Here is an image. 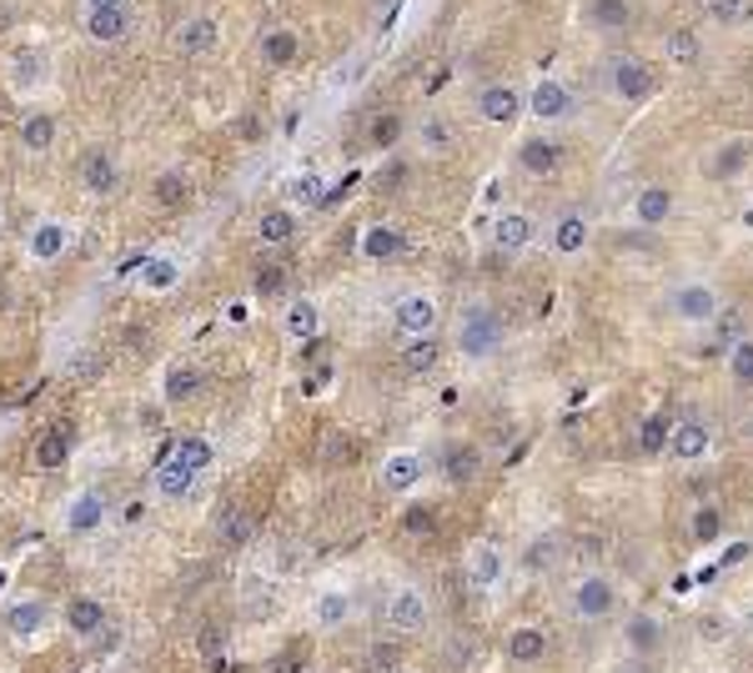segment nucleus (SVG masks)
Listing matches in <instances>:
<instances>
[{"label": "nucleus", "instance_id": "f257e3e1", "mask_svg": "<svg viewBox=\"0 0 753 673\" xmlns=\"http://www.w3.org/2000/svg\"><path fill=\"white\" fill-rule=\"evenodd\" d=\"M503 312L487 302V296H468L458 307V317H452V347H458V357H468V362H487V357L503 352Z\"/></svg>", "mask_w": 753, "mask_h": 673}, {"label": "nucleus", "instance_id": "f03ea898", "mask_svg": "<svg viewBox=\"0 0 753 673\" xmlns=\"http://www.w3.org/2000/svg\"><path fill=\"white\" fill-rule=\"evenodd\" d=\"M603 86H608V96H618L623 106H643V101H653V91H659V71H653V60L633 56V51H618V56H608V66H603Z\"/></svg>", "mask_w": 753, "mask_h": 673}, {"label": "nucleus", "instance_id": "7ed1b4c3", "mask_svg": "<svg viewBox=\"0 0 753 673\" xmlns=\"http://www.w3.org/2000/svg\"><path fill=\"white\" fill-rule=\"evenodd\" d=\"M723 312V292H718L708 277H683L668 287V317L683 327H708Z\"/></svg>", "mask_w": 753, "mask_h": 673}, {"label": "nucleus", "instance_id": "20e7f679", "mask_svg": "<svg viewBox=\"0 0 753 673\" xmlns=\"http://www.w3.org/2000/svg\"><path fill=\"white\" fill-rule=\"evenodd\" d=\"M427 624H432L427 593L417 588V583H392L387 598H382V628H387L392 638H413V633H423Z\"/></svg>", "mask_w": 753, "mask_h": 673}, {"label": "nucleus", "instance_id": "39448f33", "mask_svg": "<svg viewBox=\"0 0 753 673\" xmlns=\"http://www.w3.org/2000/svg\"><path fill=\"white\" fill-rule=\"evenodd\" d=\"M567 608H573L577 624H603V618L618 614V588H612L608 573L588 568V573H577L573 588H567Z\"/></svg>", "mask_w": 753, "mask_h": 673}, {"label": "nucleus", "instance_id": "423d86ee", "mask_svg": "<svg viewBox=\"0 0 753 673\" xmlns=\"http://www.w3.org/2000/svg\"><path fill=\"white\" fill-rule=\"evenodd\" d=\"M487 242H493V251H503V257H522V251H532V242H538V216H532L528 206H503V212H493V222H487Z\"/></svg>", "mask_w": 753, "mask_h": 673}, {"label": "nucleus", "instance_id": "0eeeda50", "mask_svg": "<svg viewBox=\"0 0 753 673\" xmlns=\"http://www.w3.org/2000/svg\"><path fill=\"white\" fill-rule=\"evenodd\" d=\"M427 478V462L417 448H397L382 458V468H376V483H382V493L387 497H413L417 487H423Z\"/></svg>", "mask_w": 753, "mask_h": 673}, {"label": "nucleus", "instance_id": "6e6552de", "mask_svg": "<svg viewBox=\"0 0 753 673\" xmlns=\"http://www.w3.org/2000/svg\"><path fill=\"white\" fill-rule=\"evenodd\" d=\"M50 624V603L41 598V593H21V598H11L5 608H0V628L11 638H21V643H31V638H41Z\"/></svg>", "mask_w": 753, "mask_h": 673}, {"label": "nucleus", "instance_id": "1a4fd4ad", "mask_svg": "<svg viewBox=\"0 0 753 673\" xmlns=\"http://www.w3.org/2000/svg\"><path fill=\"white\" fill-rule=\"evenodd\" d=\"M437 322H442V312H437V296H427V292H402L397 302H392V327H397V337H432Z\"/></svg>", "mask_w": 753, "mask_h": 673}, {"label": "nucleus", "instance_id": "9d476101", "mask_svg": "<svg viewBox=\"0 0 753 673\" xmlns=\"http://www.w3.org/2000/svg\"><path fill=\"white\" fill-rule=\"evenodd\" d=\"M573 111H577V96H573V86L558 81V76H542L528 91V116L542 121V126H558V121H567Z\"/></svg>", "mask_w": 753, "mask_h": 673}, {"label": "nucleus", "instance_id": "9b49d317", "mask_svg": "<svg viewBox=\"0 0 753 673\" xmlns=\"http://www.w3.org/2000/svg\"><path fill=\"white\" fill-rule=\"evenodd\" d=\"M407 232L402 226H392V222H372L362 232V242H357V251H362V261H372V267H387V261H402L407 257Z\"/></svg>", "mask_w": 753, "mask_h": 673}, {"label": "nucleus", "instance_id": "f8f14e48", "mask_svg": "<svg viewBox=\"0 0 753 673\" xmlns=\"http://www.w3.org/2000/svg\"><path fill=\"white\" fill-rule=\"evenodd\" d=\"M633 21H638L633 0H583V25L593 36H623V31H633Z\"/></svg>", "mask_w": 753, "mask_h": 673}, {"label": "nucleus", "instance_id": "ddd939ff", "mask_svg": "<svg viewBox=\"0 0 753 673\" xmlns=\"http://www.w3.org/2000/svg\"><path fill=\"white\" fill-rule=\"evenodd\" d=\"M522 106H528V96L507 81H493L477 91V116H483L487 126H513V121L522 116Z\"/></svg>", "mask_w": 753, "mask_h": 673}, {"label": "nucleus", "instance_id": "4468645a", "mask_svg": "<svg viewBox=\"0 0 753 673\" xmlns=\"http://www.w3.org/2000/svg\"><path fill=\"white\" fill-rule=\"evenodd\" d=\"M171 46H177V56H212V51L222 46V21H216V15H206V11L187 15V21L177 25Z\"/></svg>", "mask_w": 753, "mask_h": 673}, {"label": "nucleus", "instance_id": "2eb2a0df", "mask_svg": "<svg viewBox=\"0 0 753 673\" xmlns=\"http://www.w3.org/2000/svg\"><path fill=\"white\" fill-rule=\"evenodd\" d=\"M81 25L95 46H121L131 36L136 15H131V5H95V11H81Z\"/></svg>", "mask_w": 753, "mask_h": 673}, {"label": "nucleus", "instance_id": "dca6fc26", "mask_svg": "<svg viewBox=\"0 0 753 673\" xmlns=\"http://www.w3.org/2000/svg\"><path fill=\"white\" fill-rule=\"evenodd\" d=\"M673 216H678V197H673L663 181H648V187H638V197H633V222L643 226V232H659V226H668Z\"/></svg>", "mask_w": 753, "mask_h": 673}, {"label": "nucleus", "instance_id": "f3484780", "mask_svg": "<svg viewBox=\"0 0 753 673\" xmlns=\"http://www.w3.org/2000/svg\"><path fill=\"white\" fill-rule=\"evenodd\" d=\"M60 624L71 628V638H81V643H95V638H106L111 614H106V603H101V598L81 593V598L66 603V614H60Z\"/></svg>", "mask_w": 753, "mask_h": 673}, {"label": "nucleus", "instance_id": "a211bd4d", "mask_svg": "<svg viewBox=\"0 0 753 673\" xmlns=\"http://www.w3.org/2000/svg\"><path fill=\"white\" fill-rule=\"evenodd\" d=\"M708 448H713V433H708L698 417H683V423L668 427V442H663V452H668L673 462H704Z\"/></svg>", "mask_w": 753, "mask_h": 673}, {"label": "nucleus", "instance_id": "6ab92c4d", "mask_svg": "<svg viewBox=\"0 0 753 673\" xmlns=\"http://www.w3.org/2000/svg\"><path fill=\"white\" fill-rule=\"evenodd\" d=\"M191 487H196V473H191L187 462L177 458V442H171V448H161V458H156V468H151V493L177 503V497H187Z\"/></svg>", "mask_w": 753, "mask_h": 673}, {"label": "nucleus", "instance_id": "aec40b11", "mask_svg": "<svg viewBox=\"0 0 753 673\" xmlns=\"http://www.w3.org/2000/svg\"><path fill=\"white\" fill-rule=\"evenodd\" d=\"M352 618H357V598L347 588H322L312 598V628L317 633H341Z\"/></svg>", "mask_w": 753, "mask_h": 673}, {"label": "nucleus", "instance_id": "412c9836", "mask_svg": "<svg viewBox=\"0 0 753 673\" xmlns=\"http://www.w3.org/2000/svg\"><path fill=\"white\" fill-rule=\"evenodd\" d=\"M749 171V142L743 136H723L718 146L704 152V177L708 181H733Z\"/></svg>", "mask_w": 753, "mask_h": 673}, {"label": "nucleus", "instance_id": "4be33fe9", "mask_svg": "<svg viewBox=\"0 0 753 673\" xmlns=\"http://www.w3.org/2000/svg\"><path fill=\"white\" fill-rule=\"evenodd\" d=\"M76 177H81V187L91 191V197H111V191L121 187V161L111 152H101V146H91V152L76 161Z\"/></svg>", "mask_w": 753, "mask_h": 673}, {"label": "nucleus", "instance_id": "5701e85b", "mask_svg": "<svg viewBox=\"0 0 753 673\" xmlns=\"http://www.w3.org/2000/svg\"><path fill=\"white\" fill-rule=\"evenodd\" d=\"M503 573H507V558L497 543H472L468 548V583L477 593H497L503 588Z\"/></svg>", "mask_w": 753, "mask_h": 673}, {"label": "nucleus", "instance_id": "b1692460", "mask_svg": "<svg viewBox=\"0 0 753 673\" xmlns=\"http://www.w3.org/2000/svg\"><path fill=\"white\" fill-rule=\"evenodd\" d=\"M563 142L558 136H522L518 146V171L522 177H553L558 166H563Z\"/></svg>", "mask_w": 753, "mask_h": 673}, {"label": "nucleus", "instance_id": "393cba45", "mask_svg": "<svg viewBox=\"0 0 753 673\" xmlns=\"http://www.w3.org/2000/svg\"><path fill=\"white\" fill-rule=\"evenodd\" d=\"M282 337L286 343H312V337H322V307L312 302V296H292L282 307Z\"/></svg>", "mask_w": 753, "mask_h": 673}, {"label": "nucleus", "instance_id": "a878e982", "mask_svg": "<svg viewBox=\"0 0 753 673\" xmlns=\"http://www.w3.org/2000/svg\"><path fill=\"white\" fill-rule=\"evenodd\" d=\"M106 528V497L101 493H76L66 503V532L71 538H91V532Z\"/></svg>", "mask_w": 753, "mask_h": 673}, {"label": "nucleus", "instance_id": "bb28decb", "mask_svg": "<svg viewBox=\"0 0 753 673\" xmlns=\"http://www.w3.org/2000/svg\"><path fill=\"white\" fill-rule=\"evenodd\" d=\"M588 216L583 212H558L553 216V232H548V242H553L558 257H583L588 251Z\"/></svg>", "mask_w": 753, "mask_h": 673}, {"label": "nucleus", "instance_id": "cd10ccee", "mask_svg": "<svg viewBox=\"0 0 753 673\" xmlns=\"http://www.w3.org/2000/svg\"><path fill=\"white\" fill-rule=\"evenodd\" d=\"M296 232H302V216H296L292 206H267V212L257 216L261 247H286V242H296Z\"/></svg>", "mask_w": 753, "mask_h": 673}, {"label": "nucleus", "instance_id": "c85d7f7f", "mask_svg": "<svg viewBox=\"0 0 753 673\" xmlns=\"http://www.w3.org/2000/svg\"><path fill=\"white\" fill-rule=\"evenodd\" d=\"M257 51L271 71H286V66H296V56H302V36H296L292 25H271Z\"/></svg>", "mask_w": 753, "mask_h": 673}, {"label": "nucleus", "instance_id": "c756f323", "mask_svg": "<svg viewBox=\"0 0 753 673\" xmlns=\"http://www.w3.org/2000/svg\"><path fill=\"white\" fill-rule=\"evenodd\" d=\"M201 388H206V372H201V367H191V362H181V367H171V372H166L161 397H166V407H187L191 397H201Z\"/></svg>", "mask_w": 753, "mask_h": 673}, {"label": "nucleus", "instance_id": "7c9ffc66", "mask_svg": "<svg viewBox=\"0 0 753 673\" xmlns=\"http://www.w3.org/2000/svg\"><path fill=\"white\" fill-rule=\"evenodd\" d=\"M442 362V337H402V372H413V378H427L432 367Z\"/></svg>", "mask_w": 753, "mask_h": 673}, {"label": "nucleus", "instance_id": "2f4dec72", "mask_svg": "<svg viewBox=\"0 0 753 673\" xmlns=\"http://www.w3.org/2000/svg\"><path fill=\"white\" fill-rule=\"evenodd\" d=\"M50 146H56V116H50V111H25L21 116V152L46 156Z\"/></svg>", "mask_w": 753, "mask_h": 673}, {"label": "nucleus", "instance_id": "473e14b6", "mask_svg": "<svg viewBox=\"0 0 753 673\" xmlns=\"http://www.w3.org/2000/svg\"><path fill=\"white\" fill-rule=\"evenodd\" d=\"M71 462V427H46L36 437V468L41 473H56Z\"/></svg>", "mask_w": 753, "mask_h": 673}, {"label": "nucleus", "instance_id": "72a5a7b5", "mask_svg": "<svg viewBox=\"0 0 753 673\" xmlns=\"http://www.w3.org/2000/svg\"><path fill=\"white\" fill-rule=\"evenodd\" d=\"M623 643L638 653V659H653V653L663 649V624L653 614H638L623 624Z\"/></svg>", "mask_w": 753, "mask_h": 673}, {"label": "nucleus", "instance_id": "f704fd0d", "mask_svg": "<svg viewBox=\"0 0 753 673\" xmlns=\"http://www.w3.org/2000/svg\"><path fill=\"white\" fill-rule=\"evenodd\" d=\"M181 282V261L171 251H146L142 261V287L146 292H171Z\"/></svg>", "mask_w": 753, "mask_h": 673}, {"label": "nucleus", "instance_id": "c9c22d12", "mask_svg": "<svg viewBox=\"0 0 753 673\" xmlns=\"http://www.w3.org/2000/svg\"><path fill=\"white\" fill-rule=\"evenodd\" d=\"M507 659L513 663H542L548 659V633L532 628V624L513 628V633H507Z\"/></svg>", "mask_w": 753, "mask_h": 673}, {"label": "nucleus", "instance_id": "e433bc0d", "mask_svg": "<svg viewBox=\"0 0 753 673\" xmlns=\"http://www.w3.org/2000/svg\"><path fill=\"white\" fill-rule=\"evenodd\" d=\"M413 136H417V152H423V156H448L452 152V121L437 116V111L417 121Z\"/></svg>", "mask_w": 753, "mask_h": 673}, {"label": "nucleus", "instance_id": "4c0bfd02", "mask_svg": "<svg viewBox=\"0 0 753 673\" xmlns=\"http://www.w3.org/2000/svg\"><path fill=\"white\" fill-rule=\"evenodd\" d=\"M723 372L739 392L753 388V337H733L729 343V357H723Z\"/></svg>", "mask_w": 753, "mask_h": 673}, {"label": "nucleus", "instance_id": "58836bf2", "mask_svg": "<svg viewBox=\"0 0 753 673\" xmlns=\"http://www.w3.org/2000/svg\"><path fill=\"white\" fill-rule=\"evenodd\" d=\"M66 247H71V237H66V226L60 222H41L36 232H31V257L36 261H60Z\"/></svg>", "mask_w": 753, "mask_h": 673}, {"label": "nucleus", "instance_id": "ea45409f", "mask_svg": "<svg viewBox=\"0 0 753 673\" xmlns=\"http://www.w3.org/2000/svg\"><path fill=\"white\" fill-rule=\"evenodd\" d=\"M177 458L181 462H187V468H191V473H206V468H212V462H216V448H212V442H206V437H196V433H191V437H177Z\"/></svg>", "mask_w": 753, "mask_h": 673}, {"label": "nucleus", "instance_id": "a19ab883", "mask_svg": "<svg viewBox=\"0 0 753 673\" xmlns=\"http://www.w3.org/2000/svg\"><path fill=\"white\" fill-rule=\"evenodd\" d=\"M282 292H286V267H282V261H261L257 272H251V296H267V302H277Z\"/></svg>", "mask_w": 753, "mask_h": 673}, {"label": "nucleus", "instance_id": "79ce46f5", "mask_svg": "<svg viewBox=\"0 0 753 673\" xmlns=\"http://www.w3.org/2000/svg\"><path fill=\"white\" fill-rule=\"evenodd\" d=\"M698 56H704V46H698V31H668V60H678V66H698Z\"/></svg>", "mask_w": 753, "mask_h": 673}, {"label": "nucleus", "instance_id": "37998d69", "mask_svg": "<svg viewBox=\"0 0 753 673\" xmlns=\"http://www.w3.org/2000/svg\"><path fill=\"white\" fill-rule=\"evenodd\" d=\"M322 201H327V181H322L317 171H302L292 187V212L296 206H322Z\"/></svg>", "mask_w": 753, "mask_h": 673}, {"label": "nucleus", "instance_id": "c03bdc74", "mask_svg": "<svg viewBox=\"0 0 753 673\" xmlns=\"http://www.w3.org/2000/svg\"><path fill=\"white\" fill-rule=\"evenodd\" d=\"M15 86H21V91H31V86L41 81V76H46V51H15Z\"/></svg>", "mask_w": 753, "mask_h": 673}, {"label": "nucleus", "instance_id": "a18cd8bd", "mask_svg": "<svg viewBox=\"0 0 753 673\" xmlns=\"http://www.w3.org/2000/svg\"><path fill=\"white\" fill-rule=\"evenodd\" d=\"M704 15L713 25H739L749 21V0H704Z\"/></svg>", "mask_w": 753, "mask_h": 673}, {"label": "nucleus", "instance_id": "49530a36", "mask_svg": "<svg viewBox=\"0 0 753 673\" xmlns=\"http://www.w3.org/2000/svg\"><path fill=\"white\" fill-rule=\"evenodd\" d=\"M694 538L698 543H718V538H723V513H718L713 503H704V508L694 513Z\"/></svg>", "mask_w": 753, "mask_h": 673}, {"label": "nucleus", "instance_id": "de8ad7c7", "mask_svg": "<svg viewBox=\"0 0 753 673\" xmlns=\"http://www.w3.org/2000/svg\"><path fill=\"white\" fill-rule=\"evenodd\" d=\"M367 136H372V146L376 152H387V146H397V136H402V116H392V111H382V116L367 126Z\"/></svg>", "mask_w": 753, "mask_h": 673}, {"label": "nucleus", "instance_id": "09e8293b", "mask_svg": "<svg viewBox=\"0 0 753 673\" xmlns=\"http://www.w3.org/2000/svg\"><path fill=\"white\" fill-rule=\"evenodd\" d=\"M251 528H257V523H251L247 513H236V508H232V513L222 518V543H232V548H236V543H247Z\"/></svg>", "mask_w": 753, "mask_h": 673}, {"label": "nucleus", "instance_id": "8fccbe9b", "mask_svg": "<svg viewBox=\"0 0 753 673\" xmlns=\"http://www.w3.org/2000/svg\"><path fill=\"white\" fill-rule=\"evenodd\" d=\"M151 191H156V201H161V206H177V201L187 197V177H181V171H166Z\"/></svg>", "mask_w": 753, "mask_h": 673}, {"label": "nucleus", "instance_id": "3c124183", "mask_svg": "<svg viewBox=\"0 0 753 673\" xmlns=\"http://www.w3.org/2000/svg\"><path fill=\"white\" fill-rule=\"evenodd\" d=\"M638 442H643V448H663V442H668V427H663L659 417H648V427L638 433Z\"/></svg>", "mask_w": 753, "mask_h": 673}, {"label": "nucleus", "instance_id": "603ef678", "mask_svg": "<svg viewBox=\"0 0 753 673\" xmlns=\"http://www.w3.org/2000/svg\"><path fill=\"white\" fill-rule=\"evenodd\" d=\"M142 261H146V247L126 251V257H121V261H116V277H126V272H142Z\"/></svg>", "mask_w": 753, "mask_h": 673}, {"label": "nucleus", "instance_id": "864d4df0", "mask_svg": "<svg viewBox=\"0 0 753 673\" xmlns=\"http://www.w3.org/2000/svg\"><path fill=\"white\" fill-rule=\"evenodd\" d=\"M372 669H387V673H397V653L382 643V649H372Z\"/></svg>", "mask_w": 753, "mask_h": 673}, {"label": "nucleus", "instance_id": "5fc2aeb1", "mask_svg": "<svg viewBox=\"0 0 753 673\" xmlns=\"http://www.w3.org/2000/svg\"><path fill=\"white\" fill-rule=\"evenodd\" d=\"M95 5H131V0H76V11H95Z\"/></svg>", "mask_w": 753, "mask_h": 673}, {"label": "nucleus", "instance_id": "6e6d98bb", "mask_svg": "<svg viewBox=\"0 0 753 673\" xmlns=\"http://www.w3.org/2000/svg\"><path fill=\"white\" fill-rule=\"evenodd\" d=\"M743 226H753V206H749V212H743Z\"/></svg>", "mask_w": 753, "mask_h": 673}, {"label": "nucleus", "instance_id": "4d7b16f0", "mask_svg": "<svg viewBox=\"0 0 753 673\" xmlns=\"http://www.w3.org/2000/svg\"><path fill=\"white\" fill-rule=\"evenodd\" d=\"M749 437H753V417H749Z\"/></svg>", "mask_w": 753, "mask_h": 673}, {"label": "nucleus", "instance_id": "13d9d810", "mask_svg": "<svg viewBox=\"0 0 753 673\" xmlns=\"http://www.w3.org/2000/svg\"><path fill=\"white\" fill-rule=\"evenodd\" d=\"M376 5H392V0H376Z\"/></svg>", "mask_w": 753, "mask_h": 673}, {"label": "nucleus", "instance_id": "bf43d9fd", "mask_svg": "<svg viewBox=\"0 0 753 673\" xmlns=\"http://www.w3.org/2000/svg\"><path fill=\"white\" fill-rule=\"evenodd\" d=\"M0 222H5V212H0Z\"/></svg>", "mask_w": 753, "mask_h": 673}, {"label": "nucleus", "instance_id": "052dcab7", "mask_svg": "<svg viewBox=\"0 0 753 673\" xmlns=\"http://www.w3.org/2000/svg\"><path fill=\"white\" fill-rule=\"evenodd\" d=\"M397 673H407V669H397Z\"/></svg>", "mask_w": 753, "mask_h": 673}]
</instances>
